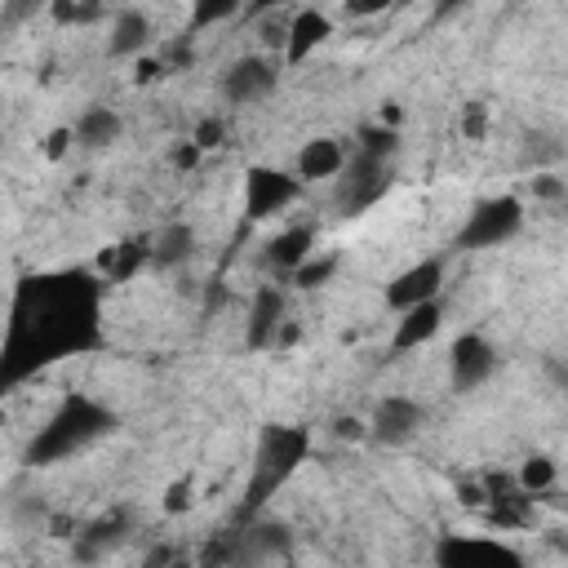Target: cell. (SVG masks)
<instances>
[{
  "mask_svg": "<svg viewBox=\"0 0 568 568\" xmlns=\"http://www.w3.org/2000/svg\"><path fill=\"white\" fill-rule=\"evenodd\" d=\"M448 359H453V386H457V390H475V386L488 382L493 368H497V351H493V342H488L484 333H462V337L453 342Z\"/></svg>",
  "mask_w": 568,
  "mask_h": 568,
  "instance_id": "11",
  "label": "cell"
},
{
  "mask_svg": "<svg viewBox=\"0 0 568 568\" xmlns=\"http://www.w3.org/2000/svg\"><path fill=\"white\" fill-rule=\"evenodd\" d=\"M395 4H413V0H395Z\"/></svg>",
  "mask_w": 568,
  "mask_h": 568,
  "instance_id": "40",
  "label": "cell"
},
{
  "mask_svg": "<svg viewBox=\"0 0 568 568\" xmlns=\"http://www.w3.org/2000/svg\"><path fill=\"white\" fill-rule=\"evenodd\" d=\"M333 36V18L320 9H297L288 18V40H284V67H302L324 40Z\"/></svg>",
  "mask_w": 568,
  "mask_h": 568,
  "instance_id": "12",
  "label": "cell"
},
{
  "mask_svg": "<svg viewBox=\"0 0 568 568\" xmlns=\"http://www.w3.org/2000/svg\"><path fill=\"white\" fill-rule=\"evenodd\" d=\"M160 71H164V62H160V58H138V67H133V80H138V84H151Z\"/></svg>",
  "mask_w": 568,
  "mask_h": 568,
  "instance_id": "35",
  "label": "cell"
},
{
  "mask_svg": "<svg viewBox=\"0 0 568 568\" xmlns=\"http://www.w3.org/2000/svg\"><path fill=\"white\" fill-rule=\"evenodd\" d=\"M377 120H382V124H390V129H395V124H399V120H404V111H399V106H395V102H382V111H377Z\"/></svg>",
  "mask_w": 568,
  "mask_h": 568,
  "instance_id": "39",
  "label": "cell"
},
{
  "mask_svg": "<svg viewBox=\"0 0 568 568\" xmlns=\"http://www.w3.org/2000/svg\"><path fill=\"white\" fill-rule=\"evenodd\" d=\"M422 422H426V408L417 399L386 395V399H377V408L368 417V439H377L382 448H399L422 430Z\"/></svg>",
  "mask_w": 568,
  "mask_h": 568,
  "instance_id": "7",
  "label": "cell"
},
{
  "mask_svg": "<svg viewBox=\"0 0 568 568\" xmlns=\"http://www.w3.org/2000/svg\"><path fill=\"white\" fill-rule=\"evenodd\" d=\"M71 142H75V129H67V124H58L49 138H44V155L49 160H62L67 151H71Z\"/></svg>",
  "mask_w": 568,
  "mask_h": 568,
  "instance_id": "29",
  "label": "cell"
},
{
  "mask_svg": "<svg viewBox=\"0 0 568 568\" xmlns=\"http://www.w3.org/2000/svg\"><path fill=\"white\" fill-rule=\"evenodd\" d=\"M275 80H280V71H275L271 58L244 53V58H235V62L222 71V98L235 102V106H248V102H262V98L275 89Z\"/></svg>",
  "mask_w": 568,
  "mask_h": 568,
  "instance_id": "9",
  "label": "cell"
},
{
  "mask_svg": "<svg viewBox=\"0 0 568 568\" xmlns=\"http://www.w3.org/2000/svg\"><path fill=\"white\" fill-rule=\"evenodd\" d=\"M146 262H151V235H133V240L111 244V248L98 253V271H102L106 284H124V280H133Z\"/></svg>",
  "mask_w": 568,
  "mask_h": 568,
  "instance_id": "16",
  "label": "cell"
},
{
  "mask_svg": "<svg viewBox=\"0 0 568 568\" xmlns=\"http://www.w3.org/2000/svg\"><path fill=\"white\" fill-rule=\"evenodd\" d=\"M257 22H262V44L284 53V40H288V18H284V9H275V13H262Z\"/></svg>",
  "mask_w": 568,
  "mask_h": 568,
  "instance_id": "25",
  "label": "cell"
},
{
  "mask_svg": "<svg viewBox=\"0 0 568 568\" xmlns=\"http://www.w3.org/2000/svg\"><path fill=\"white\" fill-rule=\"evenodd\" d=\"M288 0H244V13L240 18H248V22H257L262 13H275V9H284Z\"/></svg>",
  "mask_w": 568,
  "mask_h": 568,
  "instance_id": "34",
  "label": "cell"
},
{
  "mask_svg": "<svg viewBox=\"0 0 568 568\" xmlns=\"http://www.w3.org/2000/svg\"><path fill=\"white\" fill-rule=\"evenodd\" d=\"M195 248V231L186 222H169L160 235H151V266H178Z\"/></svg>",
  "mask_w": 568,
  "mask_h": 568,
  "instance_id": "20",
  "label": "cell"
},
{
  "mask_svg": "<svg viewBox=\"0 0 568 568\" xmlns=\"http://www.w3.org/2000/svg\"><path fill=\"white\" fill-rule=\"evenodd\" d=\"M346 169V151L337 138H311L297 151V178L302 182H320V178H337Z\"/></svg>",
  "mask_w": 568,
  "mask_h": 568,
  "instance_id": "18",
  "label": "cell"
},
{
  "mask_svg": "<svg viewBox=\"0 0 568 568\" xmlns=\"http://www.w3.org/2000/svg\"><path fill=\"white\" fill-rule=\"evenodd\" d=\"M169 62H173V67H191V44H186V40L173 44V49H169Z\"/></svg>",
  "mask_w": 568,
  "mask_h": 568,
  "instance_id": "38",
  "label": "cell"
},
{
  "mask_svg": "<svg viewBox=\"0 0 568 568\" xmlns=\"http://www.w3.org/2000/svg\"><path fill=\"white\" fill-rule=\"evenodd\" d=\"M191 138H195L204 151H217V146H222V138H226V124H222V120H213V115H204V120L195 124V133H191Z\"/></svg>",
  "mask_w": 568,
  "mask_h": 568,
  "instance_id": "28",
  "label": "cell"
},
{
  "mask_svg": "<svg viewBox=\"0 0 568 568\" xmlns=\"http://www.w3.org/2000/svg\"><path fill=\"white\" fill-rule=\"evenodd\" d=\"M342 173H346V178L337 182V204H342V213H364L368 204H377V200L390 191V160H377V155L355 151V160H346Z\"/></svg>",
  "mask_w": 568,
  "mask_h": 568,
  "instance_id": "6",
  "label": "cell"
},
{
  "mask_svg": "<svg viewBox=\"0 0 568 568\" xmlns=\"http://www.w3.org/2000/svg\"><path fill=\"white\" fill-rule=\"evenodd\" d=\"M484 129H488V106H484V102H466V106H462V133H466L470 142H479Z\"/></svg>",
  "mask_w": 568,
  "mask_h": 568,
  "instance_id": "27",
  "label": "cell"
},
{
  "mask_svg": "<svg viewBox=\"0 0 568 568\" xmlns=\"http://www.w3.org/2000/svg\"><path fill=\"white\" fill-rule=\"evenodd\" d=\"M98 297H102V280L89 271H53L22 280L9 315V342L0 355V382L13 386L40 364H53L75 351H93L102 342Z\"/></svg>",
  "mask_w": 568,
  "mask_h": 568,
  "instance_id": "1",
  "label": "cell"
},
{
  "mask_svg": "<svg viewBox=\"0 0 568 568\" xmlns=\"http://www.w3.org/2000/svg\"><path fill=\"white\" fill-rule=\"evenodd\" d=\"M439 324H444V306H439V297L417 302V306L399 311L395 333H390V346H395V351H417V346H426V342L439 333Z\"/></svg>",
  "mask_w": 568,
  "mask_h": 568,
  "instance_id": "14",
  "label": "cell"
},
{
  "mask_svg": "<svg viewBox=\"0 0 568 568\" xmlns=\"http://www.w3.org/2000/svg\"><path fill=\"white\" fill-rule=\"evenodd\" d=\"M333 271H337V253H324V257H306L288 280H293L297 288H320V284L333 280Z\"/></svg>",
  "mask_w": 568,
  "mask_h": 568,
  "instance_id": "23",
  "label": "cell"
},
{
  "mask_svg": "<svg viewBox=\"0 0 568 568\" xmlns=\"http://www.w3.org/2000/svg\"><path fill=\"white\" fill-rule=\"evenodd\" d=\"M297 337H302V328H297L293 320H284L280 333H275V346H280V351H284V346H297Z\"/></svg>",
  "mask_w": 568,
  "mask_h": 568,
  "instance_id": "37",
  "label": "cell"
},
{
  "mask_svg": "<svg viewBox=\"0 0 568 568\" xmlns=\"http://www.w3.org/2000/svg\"><path fill=\"white\" fill-rule=\"evenodd\" d=\"M195 506V484L191 479H173L169 488H164V510L169 515H182V510H191Z\"/></svg>",
  "mask_w": 568,
  "mask_h": 568,
  "instance_id": "26",
  "label": "cell"
},
{
  "mask_svg": "<svg viewBox=\"0 0 568 568\" xmlns=\"http://www.w3.org/2000/svg\"><path fill=\"white\" fill-rule=\"evenodd\" d=\"M311 453V430L306 426H288V422H266L257 430V448H253V475L244 484V497L235 506V524H253L257 510L284 488V479H293V470L306 462Z\"/></svg>",
  "mask_w": 568,
  "mask_h": 568,
  "instance_id": "2",
  "label": "cell"
},
{
  "mask_svg": "<svg viewBox=\"0 0 568 568\" xmlns=\"http://www.w3.org/2000/svg\"><path fill=\"white\" fill-rule=\"evenodd\" d=\"M457 497H462L466 506H488V488H484V484H462Z\"/></svg>",
  "mask_w": 568,
  "mask_h": 568,
  "instance_id": "36",
  "label": "cell"
},
{
  "mask_svg": "<svg viewBox=\"0 0 568 568\" xmlns=\"http://www.w3.org/2000/svg\"><path fill=\"white\" fill-rule=\"evenodd\" d=\"M524 226V200L519 195H493V200H479L462 231H457V248H497L506 240H515Z\"/></svg>",
  "mask_w": 568,
  "mask_h": 568,
  "instance_id": "4",
  "label": "cell"
},
{
  "mask_svg": "<svg viewBox=\"0 0 568 568\" xmlns=\"http://www.w3.org/2000/svg\"><path fill=\"white\" fill-rule=\"evenodd\" d=\"M515 479H519V488H528V493H546V488L559 479V466H555L550 457H528Z\"/></svg>",
  "mask_w": 568,
  "mask_h": 568,
  "instance_id": "24",
  "label": "cell"
},
{
  "mask_svg": "<svg viewBox=\"0 0 568 568\" xmlns=\"http://www.w3.org/2000/svg\"><path fill=\"white\" fill-rule=\"evenodd\" d=\"M439 284H444V262H439V257L413 262L408 271H399V275L386 284V306H390V311H408V306H417V302H430V297H439Z\"/></svg>",
  "mask_w": 568,
  "mask_h": 568,
  "instance_id": "10",
  "label": "cell"
},
{
  "mask_svg": "<svg viewBox=\"0 0 568 568\" xmlns=\"http://www.w3.org/2000/svg\"><path fill=\"white\" fill-rule=\"evenodd\" d=\"M284 324V288L280 284H262L253 293V306H248V328H244V342L253 351H266L275 346V333Z\"/></svg>",
  "mask_w": 568,
  "mask_h": 568,
  "instance_id": "13",
  "label": "cell"
},
{
  "mask_svg": "<svg viewBox=\"0 0 568 568\" xmlns=\"http://www.w3.org/2000/svg\"><path fill=\"white\" fill-rule=\"evenodd\" d=\"M240 13H244V0H191V22H186V31L195 36V31H209V27L231 22V18H240Z\"/></svg>",
  "mask_w": 568,
  "mask_h": 568,
  "instance_id": "21",
  "label": "cell"
},
{
  "mask_svg": "<svg viewBox=\"0 0 568 568\" xmlns=\"http://www.w3.org/2000/svg\"><path fill=\"white\" fill-rule=\"evenodd\" d=\"M151 44V18L142 9H120L106 36L111 58H142V49Z\"/></svg>",
  "mask_w": 568,
  "mask_h": 568,
  "instance_id": "17",
  "label": "cell"
},
{
  "mask_svg": "<svg viewBox=\"0 0 568 568\" xmlns=\"http://www.w3.org/2000/svg\"><path fill=\"white\" fill-rule=\"evenodd\" d=\"M115 430V413L106 404H98L93 395H67L53 417L40 426V435L27 444V462L31 466H53L80 448H89L93 439Z\"/></svg>",
  "mask_w": 568,
  "mask_h": 568,
  "instance_id": "3",
  "label": "cell"
},
{
  "mask_svg": "<svg viewBox=\"0 0 568 568\" xmlns=\"http://www.w3.org/2000/svg\"><path fill=\"white\" fill-rule=\"evenodd\" d=\"M333 435H337V439H364V435H368V422H359V417H337V422H333Z\"/></svg>",
  "mask_w": 568,
  "mask_h": 568,
  "instance_id": "33",
  "label": "cell"
},
{
  "mask_svg": "<svg viewBox=\"0 0 568 568\" xmlns=\"http://www.w3.org/2000/svg\"><path fill=\"white\" fill-rule=\"evenodd\" d=\"M302 195V178L271 169V164H248L244 173V217L248 222H266L271 213H284L288 204H297Z\"/></svg>",
  "mask_w": 568,
  "mask_h": 568,
  "instance_id": "5",
  "label": "cell"
},
{
  "mask_svg": "<svg viewBox=\"0 0 568 568\" xmlns=\"http://www.w3.org/2000/svg\"><path fill=\"white\" fill-rule=\"evenodd\" d=\"M75 142L80 146H89V151H102V146H111L115 138H120V129H124V120L111 111V106H89L75 124Z\"/></svg>",
  "mask_w": 568,
  "mask_h": 568,
  "instance_id": "19",
  "label": "cell"
},
{
  "mask_svg": "<svg viewBox=\"0 0 568 568\" xmlns=\"http://www.w3.org/2000/svg\"><path fill=\"white\" fill-rule=\"evenodd\" d=\"M395 146H399V133H395L390 124H382V120H377V124H364V129H359V151H364V155L390 160V155H395Z\"/></svg>",
  "mask_w": 568,
  "mask_h": 568,
  "instance_id": "22",
  "label": "cell"
},
{
  "mask_svg": "<svg viewBox=\"0 0 568 568\" xmlns=\"http://www.w3.org/2000/svg\"><path fill=\"white\" fill-rule=\"evenodd\" d=\"M311 248H315V226H306V222H297V226H284L271 244H266V266L284 280V275H293L306 257H311Z\"/></svg>",
  "mask_w": 568,
  "mask_h": 568,
  "instance_id": "15",
  "label": "cell"
},
{
  "mask_svg": "<svg viewBox=\"0 0 568 568\" xmlns=\"http://www.w3.org/2000/svg\"><path fill=\"white\" fill-rule=\"evenodd\" d=\"M395 0H342V13L346 18H377V13H386Z\"/></svg>",
  "mask_w": 568,
  "mask_h": 568,
  "instance_id": "30",
  "label": "cell"
},
{
  "mask_svg": "<svg viewBox=\"0 0 568 568\" xmlns=\"http://www.w3.org/2000/svg\"><path fill=\"white\" fill-rule=\"evenodd\" d=\"M200 155H204V146H200L195 138H186V142H178V146H173V169H195V164H200Z\"/></svg>",
  "mask_w": 568,
  "mask_h": 568,
  "instance_id": "32",
  "label": "cell"
},
{
  "mask_svg": "<svg viewBox=\"0 0 568 568\" xmlns=\"http://www.w3.org/2000/svg\"><path fill=\"white\" fill-rule=\"evenodd\" d=\"M532 195L537 200H568V186L559 178H550V173H537L532 178Z\"/></svg>",
  "mask_w": 568,
  "mask_h": 568,
  "instance_id": "31",
  "label": "cell"
},
{
  "mask_svg": "<svg viewBox=\"0 0 568 568\" xmlns=\"http://www.w3.org/2000/svg\"><path fill=\"white\" fill-rule=\"evenodd\" d=\"M435 564L444 568H470V564H506V568H519L524 555L497 537H462V532H448L439 546H435Z\"/></svg>",
  "mask_w": 568,
  "mask_h": 568,
  "instance_id": "8",
  "label": "cell"
}]
</instances>
